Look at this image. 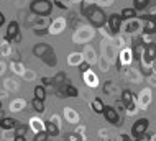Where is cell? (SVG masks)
Segmentation results:
<instances>
[{"instance_id":"obj_45","label":"cell","mask_w":156,"mask_h":141,"mask_svg":"<svg viewBox=\"0 0 156 141\" xmlns=\"http://www.w3.org/2000/svg\"><path fill=\"white\" fill-rule=\"evenodd\" d=\"M49 120H51L53 123H56V125H58V126L61 128V120H59V117H58V115H53V117L49 118Z\"/></svg>"},{"instance_id":"obj_52","label":"cell","mask_w":156,"mask_h":141,"mask_svg":"<svg viewBox=\"0 0 156 141\" xmlns=\"http://www.w3.org/2000/svg\"><path fill=\"white\" fill-rule=\"evenodd\" d=\"M133 141H146L145 138H138V139H133Z\"/></svg>"},{"instance_id":"obj_4","label":"cell","mask_w":156,"mask_h":141,"mask_svg":"<svg viewBox=\"0 0 156 141\" xmlns=\"http://www.w3.org/2000/svg\"><path fill=\"white\" fill-rule=\"evenodd\" d=\"M53 2L51 0H31L30 12L36 16H49L53 12Z\"/></svg>"},{"instance_id":"obj_22","label":"cell","mask_w":156,"mask_h":141,"mask_svg":"<svg viewBox=\"0 0 156 141\" xmlns=\"http://www.w3.org/2000/svg\"><path fill=\"white\" fill-rule=\"evenodd\" d=\"M18 125V120H13L10 117H2L0 118V128L5 131H10V130H15V126Z\"/></svg>"},{"instance_id":"obj_53","label":"cell","mask_w":156,"mask_h":141,"mask_svg":"<svg viewBox=\"0 0 156 141\" xmlns=\"http://www.w3.org/2000/svg\"><path fill=\"white\" fill-rule=\"evenodd\" d=\"M73 2H76V3H81V2H82V0H73Z\"/></svg>"},{"instance_id":"obj_39","label":"cell","mask_w":156,"mask_h":141,"mask_svg":"<svg viewBox=\"0 0 156 141\" xmlns=\"http://www.w3.org/2000/svg\"><path fill=\"white\" fill-rule=\"evenodd\" d=\"M143 13H148V15H154L156 16V0H151V3L148 5V8H146Z\"/></svg>"},{"instance_id":"obj_55","label":"cell","mask_w":156,"mask_h":141,"mask_svg":"<svg viewBox=\"0 0 156 141\" xmlns=\"http://www.w3.org/2000/svg\"><path fill=\"white\" fill-rule=\"evenodd\" d=\"M81 141H87V139H86V138H84V139H81Z\"/></svg>"},{"instance_id":"obj_2","label":"cell","mask_w":156,"mask_h":141,"mask_svg":"<svg viewBox=\"0 0 156 141\" xmlns=\"http://www.w3.org/2000/svg\"><path fill=\"white\" fill-rule=\"evenodd\" d=\"M95 35H97V30L92 28L90 25H79L73 35V41L76 44H89L95 38Z\"/></svg>"},{"instance_id":"obj_9","label":"cell","mask_w":156,"mask_h":141,"mask_svg":"<svg viewBox=\"0 0 156 141\" xmlns=\"http://www.w3.org/2000/svg\"><path fill=\"white\" fill-rule=\"evenodd\" d=\"M102 115H104L105 120L110 123L112 126H122V125H123L122 115H120V112L115 108V107H112V105H105V108H104V113H102Z\"/></svg>"},{"instance_id":"obj_3","label":"cell","mask_w":156,"mask_h":141,"mask_svg":"<svg viewBox=\"0 0 156 141\" xmlns=\"http://www.w3.org/2000/svg\"><path fill=\"white\" fill-rule=\"evenodd\" d=\"M100 56L105 58L110 64L117 62V58H119V48H117L113 38H104L102 43H100Z\"/></svg>"},{"instance_id":"obj_33","label":"cell","mask_w":156,"mask_h":141,"mask_svg":"<svg viewBox=\"0 0 156 141\" xmlns=\"http://www.w3.org/2000/svg\"><path fill=\"white\" fill-rule=\"evenodd\" d=\"M33 93H35V99L44 100L46 99V87H43L41 84H38L35 87V90H33Z\"/></svg>"},{"instance_id":"obj_18","label":"cell","mask_w":156,"mask_h":141,"mask_svg":"<svg viewBox=\"0 0 156 141\" xmlns=\"http://www.w3.org/2000/svg\"><path fill=\"white\" fill-rule=\"evenodd\" d=\"M40 59H41V61H43L48 67H56V66H58V56H56V51H54L53 48H49Z\"/></svg>"},{"instance_id":"obj_25","label":"cell","mask_w":156,"mask_h":141,"mask_svg":"<svg viewBox=\"0 0 156 141\" xmlns=\"http://www.w3.org/2000/svg\"><path fill=\"white\" fill-rule=\"evenodd\" d=\"M84 61V56H82V53H71L69 56H67V64L69 66H73V67H77L79 64H81Z\"/></svg>"},{"instance_id":"obj_16","label":"cell","mask_w":156,"mask_h":141,"mask_svg":"<svg viewBox=\"0 0 156 141\" xmlns=\"http://www.w3.org/2000/svg\"><path fill=\"white\" fill-rule=\"evenodd\" d=\"M82 56H84V61L90 66L97 64V59H99V54H97V49L90 44H84V51H82Z\"/></svg>"},{"instance_id":"obj_26","label":"cell","mask_w":156,"mask_h":141,"mask_svg":"<svg viewBox=\"0 0 156 141\" xmlns=\"http://www.w3.org/2000/svg\"><path fill=\"white\" fill-rule=\"evenodd\" d=\"M120 16L125 20H132V18H138V12L135 10L133 7H125V8H122V12H120Z\"/></svg>"},{"instance_id":"obj_44","label":"cell","mask_w":156,"mask_h":141,"mask_svg":"<svg viewBox=\"0 0 156 141\" xmlns=\"http://www.w3.org/2000/svg\"><path fill=\"white\" fill-rule=\"evenodd\" d=\"M53 5H56L58 8H61V10H66V8H67V5H66L64 2H61V0H54Z\"/></svg>"},{"instance_id":"obj_34","label":"cell","mask_w":156,"mask_h":141,"mask_svg":"<svg viewBox=\"0 0 156 141\" xmlns=\"http://www.w3.org/2000/svg\"><path fill=\"white\" fill-rule=\"evenodd\" d=\"M97 64H99L100 71H104V72H108V71H110V67H112V64L108 62L105 58H102V56H99V59H97Z\"/></svg>"},{"instance_id":"obj_5","label":"cell","mask_w":156,"mask_h":141,"mask_svg":"<svg viewBox=\"0 0 156 141\" xmlns=\"http://www.w3.org/2000/svg\"><path fill=\"white\" fill-rule=\"evenodd\" d=\"M133 61H135L133 49H132V46H128V48H123V49L119 51V58H117L115 66H117V69H119V71H123L125 67L132 66Z\"/></svg>"},{"instance_id":"obj_8","label":"cell","mask_w":156,"mask_h":141,"mask_svg":"<svg viewBox=\"0 0 156 141\" xmlns=\"http://www.w3.org/2000/svg\"><path fill=\"white\" fill-rule=\"evenodd\" d=\"M5 41H8L10 44H15V43L22 41V31H20V23L18 21H10L7 26V33H5Z\"/></svg>"},{"instance_id":"obj_43","label":"cell","mask_w":156,"mask_h":141,"mask_svg":"<svg viewBox=\"0 0 156 141\" xmlns=\"http://www.w3.org/2000/svg\"><path fill=\"white\" fill-rule=\"evenodd\" d=\"M145 79H148V82H150V87H151V89L156 87V72H153L151 76H148V77H145Z\"/></svg>"},{"instance_id":"obj_32","label":"cell","mask_w":156,"mask_h":141,"mask_svg":"<svg viewBox=\"0 0 156 141\" xmlns=\"http://www.w3.org/2000/svg\"><path fill=\"white\" fill-rule=\"evenodd\" d=\"M30 128L33 131H43L44 130V122L43 120H40V118H31L30 120Z\"/></svg>"},{"instance_id":"obj_27","label":"cell","mask_w":156,"mask_h":141,"mask_svg":"<svg viewBox=\"0 0 156 141\" xmlns=\"http://www.w3.org/2000/svg\"><path fill=\"white\" fill-rule=\"evenodd\" d=\"M67 80V76H66V72H62V71H59L56 76H53V89L56 90L58 87H61L62 84H64Z\"/></svg>"},{"instance_id":"obj_49","label":"cell","mask_w":156,"mask_h":141,"mask_svg":"<svg viewBox=\"0 0 156 141\" xmlns=\"http://www.w3.org/2000/svg\"><path fill=\"white\" fill-rule=\"evenodd\" d=\"M15 84H16L15 80H7V87H8V89H16Z\"/></svg>"},{"instance_id":"obj_28","label":"cell","mask_w":156,"mask_h":141,"mask_svg":"<svg viewBox=\"0 0 156 141\" xmlns=\"http://www.w3.org/2000/svg\"><path fill=\"white\" fill-rule=\"evenodd\" d=\"M49 48H51V46H49L48 43H38V44L33 46V54H35L36 58H41Z\"/></svg>"},{"instance_id":"obj_17","label":"cell","mask_w":156,"mask_h":141,"mask_svg":"<svg viewBox=\"0 0 156 141\" xmlns=\"http://www.w3.org/2000/svg\"><path fill=\"white\" fill-rule=\"evenodd\" d=\"M82 79H84V84H86L89 89H97V87H99V84H100L99 82V76H97L92 69L87 71V72H84Z\"/></svg>"},{"instance_id":"obj_6","label":"cell","mask_w":156,"mask_h":141,"mask_svg":"<svg viewBox=\"0 0 156 141\" xmlns=\"http://www.w3.org/2000/svg\"><path fill=\"white\" fill-rule=\"evenodd\" d=\"M138 18L141 20V35H146V36L156 35V16L154 15L141 13Z\"/></svg>"},{"instance_id":"obj_50","label":"cell","mask_w":156,"mask_h":141,"mask_svg":"<svg viewBox=\"0 0 156 141\" xmlns=\"http://www.w3.org/2000/svg\"><path fill=\"white\" fill-rule=\"evenodd\" d=\"M3 23H5V15H3L2 12H0V28L3 26Z\"/></svg>"},{"instance_id":"obj_23","label":"cell","mask_w":156,"mask_h":141,"mask_svg":"<svg viewBox=\"0 0 156 141\" xmlns=\"http://www.w3.org/2000/svg\"><path fill=\"white\" fill-rule=\"evenodd\" d=\"M90 108H92V112H94V113L102 115L104 113V108H105L104 100L100 99V97H94V99L90 100Z\"/></svg>"},{"instance_id":"obj_20","label":"cell","mask_w":156,"mask_h":141,"mask_svg":"<svg viewBox=\"0 0 156 141\" xmlns=\"http://www.w3.org/2000/svg\"><path fill=\"white\" fill-rule=\"evenodd\" d=\"M120 102H122L125 107L132 105V104H135V102H136V93H133L130 89H123V90L120 92Z\"/></svg>"},{"instance_id":"obj_35","label":"cell","mask_w":156,"mask_h":141,"mask_svg":"<svg viewBox=\"0 0 156 141\" xmlns=\"http://www.w3.org/2000/svg\"><path fill=\"white\" fill-rule=\"evenodd\" d=\"M28 130H30V126H27V125H23V123H20V122H18V125H16V126H15V130H13V135L27 136Z\"/></svg>"},{"instance_id":"obj_29","label":"cell","mask_w":156,"mask_h":141,"mask_svg":"<svg viewBox=\"0 0 156 141\" xmlns=\"http://www.w3.org/2000/svg\"><path fill=\"white\" fill-rule=\"evenodd\" d=\"M151 3V0H133V8L138 12V13H143V12L148 8V5Z\"/></svg>"},{"instance_id":"obj_40","label":"cell","mask_w":156,"mask_h":141,"mask_svg":"<svg viewBox=\"0 0 156 141\" xmlns=\"http://www.w3.org/2000/svg\"><path fill=\"white\" fill-rule=\"evenodd\" d=\"M77 69H79V72H81V74H84V72L90 71V69H92V66H90V64H87L86 61H82V62L77 66Z\"/></svg>"},{"instance_id":"obj_41","label":"cell","mask_w":156,"mask_h":141,"mask_svg":"<svg viewBox=\"0 0 156 141\" xmlns=\"http://www.w3.org/2000/svg\"><path fill=\"white\" fill-rule=\"evenodd\" d=\"M41 85L43 87H53V77H48V76H44V77H41Z\"/></svg>"},{"instance_id":"obj_51","label":"cell","mask_w":156,"mask_h":141,"mask_svg":"<svg viewBox=\"0 0 156 141\" xmlns=\"http://www.w3.org/2000/svg\"><path fill=\"white\" fill-rule=\"evenodd\" d=\"M150 141H156V133H154V135H151V139H150Z\"/></svg>"},{"instance_id":"obj_30","label":"cell","mask_w":156,"mask_h":141,"mask_svg":"<svg viewBox=\"0 0 156 141\" xmlns=\"http://www.w3.org/2000/svg\"><path fill=\"white\" fill-rule=\"evenodd\" d=\"M25 107H27V102H25L23 99H15L10 104V112H22Z\"/></svg>"},{"instance_id":"obj_42","label":"cell","mask_w":156,"mask_h":141,"mask_svg":"<svg viewBox=\"0 0 156 141\" xmlns=\"http://www.w3.org/2000/svg\"><path fill=\"white\" fill-rule=\"evenodd\" d=\"M76 133H77V135H81L82 138H86V126H84L82 123H79V125L76 126Z\"/></svg>"},{"instance_id":"obj_11","label":"cell","mask_w":156,"mask_h":141,"mask_svg":"<svg viewBox=\"0 0 156 141\" xmlns=\"http://www.w3.org/2000/svg\"><path fill=\"white\" fill-rule=\"evenodd\" d=\"M148 128H150V120L148 118H145V117L138 118V120L132 125V139L141 138V136L148 131Z\"/></svg>"},{"instance_id":"obj_37","label":"cell","mask_w":156,"mask_h":141,"mask_svg":"<svg viewBox=\"0 0 156 141\" xmlns=\"http://www.w3.org/2000/svg\"><path fill=\"white\" fill-rule=\"evenodd\" d=\"M48 133L43 130V131H36L35 133V136H33V141H48Z\"/></svg>"},{"instance_id":"obj_36","label":"cell","mask_w":156,"mask_h":141,"mask_svg":"<svg viewBox=\"0 0 156 141\" xmlns=\"http://www.w3.org/2000/svg\"><path fill=\"white\" fill-rule=\"evenodd\" d=\"M84 139L81 135H77L76 131H71V133H64V141H81Z\"/></svg>"},{"instance_id":"obj_15","label":"cell","mask_w":156,"mask_h":141,"mask_svg":"<svg viewBox=\"0 0 156 141\" xmlns=\"http://www.w3.org/2000/svg\"><path fill=\"white\" fill-rule=\"evenodd\" d=\"M125 77L128 82H132V84H141L143 80H145V77H143V74L140 72V69H133L132 66H128V67H125Z\"/></svg>"},{"instance_id":"obj_10","label":"cell","mask_w":156,"mask_h":141,"mask_svg":"<svg viewBox=\"0 0 156 141\" xmlns=\"http://www.w3.org/2000/svg\"><path fill=\"white\" fill-rule=\"evenodd\" d=\"M54 93H56L59 99H74V97L79 95V90H77V87H74V85L69 82V80H66L61 87H58L56 90H54Z\"/></svg>"},{"instance_id":"obj_54","label":"cell","mask_w":156,"mask_h":141,"mask_svg":"<svg viewBox=\"0 0 156 141\" xmlns=\"http://www.w3.org/2000/svg\"><path fill=\"white\" fill-rule=\"evenodd\" d=\"M0 110H2V100H0Z\"/></svg>"},{"instance_id":"obj_1","label":"cell","mask_w":156,"mask_h":141,"mask_svg":"<svg viewBox=\"0 0 156 141\" xmlns=\"http://www.w3.org/2000/svg\"><path fill=\"white\" fill-rule=\"evenodd\" d=\"M81 15L87 20V23L95 30H100V28H104L105 25H107L105 10L100 5H95V3L81 2Z\"/></svg>"},{"instance_id":"obj_46","label":"cell","mask_w":156,"mask_h":141,"mask_svg":"<svg viewBox=\"0 0 156 141\" xmlns=\"http://www.w3.org/2000/svg\"><path fill=\"white\" fill-rule=\"evenodd\" d=\"M120 141H133V139H132V136H130V135L122 133V135H120Z\"/></svg>"},{"instance_id":"obj_21","label":"cell","mask_w":156,"mask_h":141,"mask_svg":"<svg viewBox=\"0 0 156 141\" xmlns=\"http://www.w3.org/2000/svg\"><path fill=\"white\" fill-rule=\"evenodd\" d=\"M104 93L107 97H117L119 95V92H122L119 87H117V84H113L112 80H105V84H104Z\"/></svg>"},{"instance_id":"obj_19","label":"cell","mask_w":156,"mask_h":141,"mask_svg":"<svg viewBox=\"0 0 156 141\" xmlns=\"http://www.w3.org/2000/svg\"><path fill=\"white\" fill-rule=\"evenodd\" d=\"M64 118L71 125H79V122H81V115L76 112L73 107H66L64 108Z\"/></svg>"},{"instance_id":"obj_38","label":"cell","mask_w":156,"mask_h":141,"mask_svg":"<svg viewBox=\"0 0 156 141\" xmlns=\"http://www.w3.org/2000/svg\"><path fill=\"white\" fill-rule=\"evenodd\" d=\"M12 69H13L16 74H25V67L20 61H13L12 62Z\"/></svg>"},{"instance_id":"obj_12","label":"cell","mask_w":156,"mask_h":141,"mask_svg":"<svg viewBox=\"0 0 156 141\" xmlns=\"http://www.w3.org/2000/svg\"><path fill=\"white\" fill-rule=\"evenodd\" d=\"M122 25H123V18L120 16V13H117V12H115V13L107 15V26L112 31L113 36H117V35H120V33H122Z\"/></svg>"},{"instance_id":"obj_31","label":"cell","mask_w":156,"mask_h":141,"mask_svg":"<svg viewBox=\"0 0 156 141\" xmlns=\"http://www.w3.org/2000/svg\"><path fill=\"white\" fill-rule=\"evenodd\" d=\"M31 107H33V110H35L36 113H44V110H46V107H44V100H40V99H35L33 97V100H31Z\"/></svg>"},{"instance_id":"obj_24","label":"cell","mask_w":156,"mask_h":141,"mask_svg":"<svg viewBox=\"0 0 156 141\" xmlns=\"http://www.w3.org/2000/svg\"><path fill=\"white\" fill-rule=\"evenodd\" d=\"M44 131L48 133V136H59L61 133V128L56 125V123H53L51 120H48V122H44Z\"/></svg>"},{"instance_id":"obj_47","label":"cell","mask_w":156,"mask_h":141,"mask_svg":"<svg viewBox=\"0 0 156 141\" xmlns=\"http://www.w3.org/2000/svg\"><path fill=\"white\" fill-rule=\"evenodd\" d=\"M7 71V64L5 62H0V76H3Z\"/></svg>"},{"instance_id":"obj_7","label":"cell","mask_w":156,"mask_h":141,"mask_svg":"<svg viewBox=\"0 0 156 141\" xmlns=\"http://www.w3.org/2000/svg\"><path fill=\"white\" fill-rule=\"evenodd\" d=\"M151 102H153V89L150 85L143 87L136 95V104H138V108L140 110H148Z\"/></svg>"},{"instance_id":"obj_48","label":"cell","mask_w":156,"mask_h":141,"mask_svg":"<svg viewBox=\"0 0 156 141\" xmlns=\"http://www.w3.org/2000/svg\"><path fill=\"white\" fill-rule=\"evenodd\" d=\"M13 141H27V136H20V135H13Z\"/></svg>"},{"instance_id":"obj_13","label":"cell","mask_w":156,"mask_h":141,"mask_svg":"<svg viewBox=\"0 0 156 141\" xmlns=\"http://www.w3.org/2000/svg\"><path fill=\"white\" fill-rule=\"evenodd\" d=\"M122 33L125 35H136L141 33V20L140 18H132V20H125L122 25Z\"/></svg>"},{"instance_id":"obj_14","label":"cell","mask_w":156,"mask_h":141,"mask_svg":"<svg viewBox=\"0 0 156 141\" xmlns=\"http://www.w3.org/2000/svg\"><path fill=\"white\" fill-rule=\"evenodd\" d=\"M67 26V20L64 18V16H58V18H54L51 23H49L48 26V31L51 33V35H59V33H62Z\"/></svg>"}]
</instances>
